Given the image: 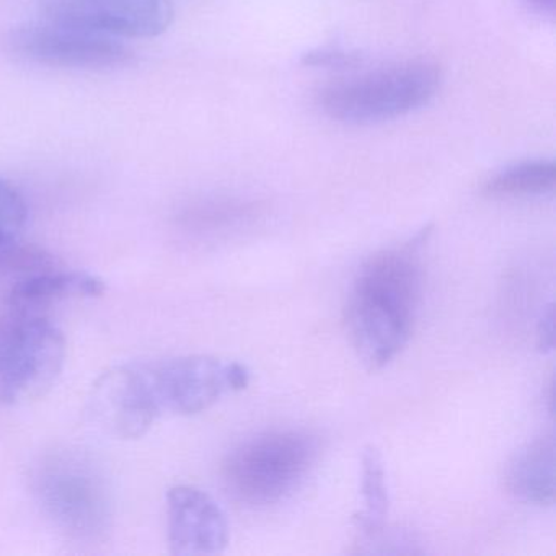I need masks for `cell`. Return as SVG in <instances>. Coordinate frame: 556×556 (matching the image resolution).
<instances>
[{"label": "cell", "instance_id": "cell-12", "mask_svg": "<svg viewBox=\"0 0 556 556\" xmlns=\"http://www.w3.org/2000/svg\"><path fill=\"white\" fill-rule=\"evenodd\" d=\"M507 486L514 496L533 506L555 503V439H536L514 458L507 471Z\"/></svg>", "mask_w": 556, "mask_h": 556}, {"label": "cell", "instance_id": "cell-4", "mask_svg": "<svg viewBox=\"0 0 556 556\" xmlns=\"http://www.w3.org/2000/svg\"><path fill=\"white\" fill-rule=\"evenodd\" d=\"M35 494L54 526L74 539H99L110 527L113 503L109 481L83 452L48 455L35 473Z\"/></svg>", "mask_w": 556, "mask_h": 556}, {"label": "cell", "instance_id": "cell-17", "mask_svg": "<svg viewBox=\"0 0 556 556\" xmlns=\"http://www.w3.org/2000/svg\"><path fill=\"white\" fill-rule=\"evenodd\" d=\"M359 56L340 50L308 51L302 58V64L311 67H330V70H348L359 64Z\"/></svg>", "mask_w": 556, "mask_h": 556}, {"label": "cell", "instance_id": "cell-5", "mask_svg": "<svg viewBox=\"0 0 556 556\" xmlns=\"http://www.w3.org/2000/svg\"><path fill=\"white\" fill-rule=\"evenodd\" d=\"M66 338L48 318L15 312L0 318V405L43 396L66 363Z\"/></svg>", "mask_w": 556, "mask_h": 556}, {"label": "cell", "instance_id": "cell-2", "mask_svg": "<svg viewBox=\"0 0 556 556\" xmlns=\"http://www.w3.org/2000/svg\"><path fill=\"white\" fill-rule=\"evenodd\" d=\"M441 84L439 64L418 58L337 80L321 90L320 105L334 122L374 125L428 105Z\"/></svg>", "mask_w": 556, "mask_h": 556}, {"label": "cell", "instance_id": "cell-16", "mask_svg": "<svg viewBox=\"0 0 556 556\" xmlns=\"http://www.w3.org/2000/svg\"><path fill=\"white\" fill-rule=\"evenodd\" d=\"M28 220V204L17 188L0 178V230L21 233Z\"/></svg>", "mask_w": 556, "mask_h": 556}, {"label": "cell", "instance_id": "cell-1", "mask_svg": "<svg viewBox=\"0 0 556 556\" xmlns=\"http://www.w3.org/2000/svg\"><path fill=\"white\" fill-rule=\"evenodd\" d=\"M432 226L370 256L354 279L346 325L357 356L369 370L392 363L412 338L422 286V252Z\"/></svg>", "mask_w": 556, "mask_h": 556}, {"label": "cell", "instance_id": "cell-19", "mask_svg": "<svg viewBox=\"0 0 556 556\" xmlns=\"http://www.w3.org/2000/svg\"><path fill=\"white\" fill-rule=\"evenodd\" d=\"M526 2L545 14L552 15L555 12V0H526Z\"/></svg>", "mask_w": 556, "mask_h": 556}, {"label": "cell", "instance_id": "cell-3", "mask_svg": "<svg viewBox=\"0 0 556 556\" xmlns=\"http://www.w3.org/2000/svg\"><path fill=\"white\" fill-rule=\"evenodd\" d=\"M318 454V439L308 432H263L230 452L224 477L233 496L243 503L271 506L301 486Z\"/></svg>", "mask_w": 556, "mask_h": 556}, {"label": "cell", "instance_id": "cell-11", "mask_svg": "<svg viewBox=\"0 0 556 556\" xmlns=\"http://www.w3.org/2000/svg\"><path fill=\"white\" fill-rule=\"evenodd\" d=\"M106 291L105 281L99 276L80 271L34 273L11 289L8 304L12 311L38 314L41 308L50 307L56 302L70 298H100Z\"/></svg>", "mask_w": 556, "mask_h": 556}, {"label": "cell", "instance_id": "cell-8", "mask_svg": "<svg viewBox=\"0 0 556 556\" xmlns=\"http://www.w3.org/2000/svg\"><path fill=\"white\" fill-rule=\"evenodd\" d=\"M45 21L100 35L152 38L174 21L170 0H47Z\"/></svg>", "mask_w": 556, "mask_h": 556}, {"label": "cell", "instance_id": "cell-10", "mask_svg": "<svg viewBox=\"0 0 556 556\" xmlns=\"http://www.w3.org/2000/svg\"><path fill=\"white\" fill-rule=\"evenodd\" d=\"M90 405L96 421L119 439L142 438L159 418L146 393L138 363L106 370L93 386Z\"/></svg>", "mask_w": 556, "mask_h": 556}, {"label": "cell", "instance_id": "cell-9", "mask_svg": "<svg viewBox=\"0 0 556 556\" xmlns=\"http://www.w3.org/2000/svg\"><path fill=\"white\" fill-rule=\"evenodd\" d=\"M168 545L175 555H217L229 543V523L219 504L197 486L167 494Z\"/></svg>", "mask_w": 556, "mask_h": 556}, {"label": "cell", "instance_id": "cell-7", "mask_svg": "<svg viewBox=\"0 0 556 556\" xmlns=\"http://www.w3.org/2000/svg\"><path fill=\"white\" fill-rule=\"evenodd\" d=\"M8 48L21 60L71 70H110L131 63L135 53L106 35L54 24H28L8 37Z\"/></svg>", "mask_w": 556, "mask_h": 556}, {"label": "cell", "instance_id": "cell-13", "mask_svg": "<svg viewBox=\"0 0 556 556\" xmlns=\"http://www.w3.org/2000/svg\"><path fill=\"white\" fill-rule=\"evenodd\" d=\"M361 501L363 509L356 516L364 535L372 536L386 522L389 513V490L382 455L376 447H366L361 458Z\"/></svg>", "mask_w": 556, "mask_h": 556}, {"label": "cell", "instance_id": "cell-18", "mask_svg": "<svg viewBox=\"0 0 556 556\" xmlns=\"http://www.w3.org/2000/svg\"><path fill=\"white\" fill-rule=\"evenodd\" d=\"M553 320H555V308H553V304H549L546 307V311L543 312L542 318H540L539 331H536V337H539V348L542 353H548V351L553 350Z\"/></svg>", "mask_w": 556, "mask_h": 556}, {"label": "cell", "instance_id": "cell-15", "mask_svg": "<svg viewBox=\"0 0 556 556\" xmlns=\"http://www.w3.org/2000/svg\"><path fill=\"white\" fill-rule=\"evenodd\" d=\"M58 268V260L41 247L24 242L18 233L0 230V271L41 273Z\"/></svg>", "mask_w": 556, "mask_h": 556}, {"label": "cell", "instance_id": "cell-14", "mask_svg": "<svg viewBox=\"0 0 556 556\" xmlns=\"http://www.w3.org/2000/svg\"><path fill=\"white\" fill-rule=\"evenodd\" d=\"M555 185V162H520L491 177L484 184V194L493 198L543 197L552 193Z\"/></svg>", "mask_w": 556, "mask_h": 556}, {"label": "cell", "instance_id": "cell-6", "mask_svg": "<svg viewBox=\"0 0 556 556\" xmlns=\"http://www.w3.org/2000/svg\"><path fill=\"white\" fill-rule=\"evenodd\" d=\"M146 390L159 415H197L224 395L250 383V370L236 361L213 356H184L157 363H138Z\"/></svg>", "mask_w": 556, "mask_h": 556}]
</instances>
